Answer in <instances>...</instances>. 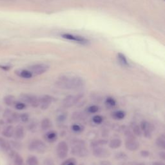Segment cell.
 I'll use <instances>...</instances> for the list:
<instances>
[{"instance_id":"1","label":"cell","mask_w":165,"mask_h":165,"mask_svg":"<svg viewBox=\"0 0 165 165\" xmlns=\"http://www.w3.org/2000/svg\"><path fill=\"white\" fill-rule=\"evenodd\" d=\"M56 85L62 89H78L84 86L85 81L80 77L62 76L56 81Z\"/></svg>"},{"instance_id":"2","label":"cell","mask_w":165,"mask_h":165,"mask_svg":"<svg viewBox=\"0 0 165 165\" xmlns=\"http://www.w3.org/2000/svg\"><path fill=\"white\" fill-rule=\"evenodd\" d=\"M71 154L73 155L77 156L80 158L86 157L88 154V151L86 148L85 142L83 141L77 140L75 145L72 147Z\"/></svg>"},{"instance_id":"3","label":"cell","mask_w":165,"mask_h":165,"mask_svg":"<svg viewBox=\"0 0 165 165\" xmlns=\"http://www.w3.org/2000/svg\"><path fill=\"white\" fill-rule=\"evenodd\" d=\"M28 149L30 151L37 152L38 153L43 154L46 150V146L44 142L40 140H34L30 142L28 145Z\"/></svg>"},{"instance_id":"4","label":"cell","mask_w":165,"mask_h":165,"mask_svg":"<svg viewBox=\"0 0 165 165\" xmlns=\"http://www.w3.org/2000/svg\"><path fill=\"white\" fill-rule=\"evenodd\" d=\"M83 98V94H80L76 95H69L65 98L63 101V105L65 108H70L75 105Z\"/></svg>"},{"instance_id":"5","label":"cell","mask_w":165,"mask_h":165,"mask_svg":"<svg viewBox=\"0 0 165 165\" xmlns=\"http://www.w3.org/2000/svg\"><path fill=\"white\" fill-rule=\"evenodd\" d=\"M20 98L21 102H23L24 103H27L33 107H38V106H40L39 99L34 95L22 94L20 95Z\"/></svg>"},{"instance_id":"6","label":"cell","mask_w":165,"mask_h":165,"mask_svg":"<svg viewBox=\"0 0 165 165\" xmlns=\"http://www.w3.org/2000/svg\"><path fill=\"white\" fill-rule=\"evenodd\" d=\"M49 69V66L46 64H36L30 66L28 70L32 72L33 75L39 76L44 74Z\"/></svg>"},{"instance_id":"7","label":"cell","mask_w":165,"mask_h":165,"mask_svg":"<svg viewBox=\"0 0 165 165\" xmlns=\"http://www.w3.org/2000/svg\"><path fill=\"white\" fill-rule=\"evenodd\" d=\"M62 37L64 39H66V40L73 41L82 45H88L89 43V41L87 40V39H86L84 37L73 35V34H63L62 35Z\"/></svg>"},{"instance_id":"8","label":"cell","mask_w":165,"mask_h":165,"mask_svg":"<svg viewBox=\"0 0 165 165\" xmlns=\"http://www.w3.org/2000/svg\"><path fill=\"white\" fill-rule=\"evenodd\" d=\"M57 155L59 159H64L67 157L68 152V146L67 143L65 141H60L58 145L57 148Z\"/></svg>"},{"instance_id":"9","label":"cell","mask_w":165,"mask_h":165,"mask_svg":"<svg viewBox=\"0 0 165 165\" xmlns=\"http://www.w3.org/2000/svg\"><path fill=\"white\" fill-rule=\"evenodd\" d=\"M39 103L41 108L43 110H46L50 106V105L56 101V99L50 95H44L43 96L38 98Z\"/></svg>"},{"instance_id":"10","label":"cell","mask_w":165,"mask_h":165,"mask_svg":"<svg viewBox=\"0 0 165 165\" xmlns=\"http://www.w3.org/2000/svg\"><path fill=\"white\" fill-rule=\"evenodd\" d=\"M3 116L7 123H13L20 121V114L18 113L12 112L10 109H6L4 112Z\"/></svg>"},{"instance_id":"11","label":"cell","mask_w":165,"mask_h":165,"mask_svg":"<svg viewBox=\"0 0 165 165\" xmlns=\"http://www.w3.org/2000/svg\"><path fill=\"white\" fill-rule=\"evenodd\" d=\"M0 149L2 151L7 152L10 158H13L16 152L12 149V146L7 140L4 138L0 137Z\"/></svg>"},{"instance_id":"12","label":"cell","mask_w":165,"mask_h":165,"mask_svg":"<svg viewBox=\"0 0 165 165\" xmlns=\"http://www.w3.org/2000/svg\"><path fill=\"white\" fill-rule=\"evenodd\" d=\"M140 127L142 132L144 134V136L147 138H150L152 134L154 127L153 125L146 121H142L141 123Z\"/></svg>"},{"instance_id":"13","label":"cell","mask_w":165,"mask_h":165,"mask_svg":"<svg viewBox=\"0 0 165 165\" xmlns=\"http://www.w3.org/2000/svg\"><path fill=\"white\" fill-rule=\"evenodd\" d=\"M125 147L128 150L136 151L140 147V144H139L136 138L134 136L127 137V140L125 141Z\"/></svg>"},{"instance_id":"14","label":"cell","mask_w":165,"mask_h":165,"mask_svg":"<svg viewBox=\"0 0 165 165\" xmlns=\"http://www.w3.org/2000/svg\"><path fill=\"white\" fill-rule=\"evenodd\" d=\"M92 154L96 158H106L110 155V152L105 148L99 146L93 148Z\"/></svg>"},{"instance_id":"15","label":"cell","mask_w":165,"mask_h":165,"mask_svg":"<svg viewBox=\"0 0 165 165\" xmlns=\"http://www.w3.org/2000/svg\"><path fill=\"white\" fill-rule=\"evenodd\" d=\"M45 140L49 142H54L58 139V134L54 130L46 132L44 135Z\"/></svg>"},{"instance_id":"16","label":"cell","mask_w":165,"mask_h":165,"mask_svg":"<svg viewBox=\"0 0 165 165\" xmlns=\"http://www.w3.org/2000/svg\"><path fill=\"white\" fill-rule=\"evenodd\" d=\"M14 138L16 140H22V139L25 136V130L24 128L21 125H18L17 127L14 128Z\"/></svg>"},{"instance_id":"17","label":"cell","mask_w":165,"mask_h":165,"mask_svg":"<svg viewBox=\"0 0 165 165\" xmlns=\"http://www.w3.org/2000/svg\"><path fill=\"white\" fill-rule=\"evenodd\" d=\"M16 74L18 76L24 78V79H30L33 76L32 72L29 70H25V69H21L16 71Z\"/></svg>"},{"instance_id":"18","label":"cell","mask_w":165,"mask_h":165,"mask_svg":"<svg viewBox=\"0 0 165 165\" xmlns=\"http://www.w3.org/2000/svg\"><path fill=\"white\" fill-rule=\"evenodd\" d=\"M14 128L13 127V126L8 125L3 129L2 134L3 136L10 138L14 136Z\"/></svg>"},{"instance_id":"19","label":"cell","mask_w":165,"mask_h":165,"mask_svg":"<svg viewBox=\"0 0 165 165\" xmlns=\"http://www.w3.org/2000/svg\"><path fill=\"white\" fill-rule=\"evenodd\" d=\"M122 145V141L119 138H114L109 142V147L112 149H117Z\"/></svg>"},{"instance_id":"20","label":"cell","mask_w":165,"mask_h":165,"mask_svg":"<svg viewBox=\"0 0 165 165\" xmlns=\"http://www.w3.org/2000/svg\"><path fill=\"white\" fill-rule=\"evenodd\" d=\"M108 141L106 140H104V139H101V140H98L95 141H93L90 143V146L94 148L101 146L103 145H106L108 144Z\"/></svg>"},{"instance_id":"21","label":"cell","mask_w":165,"mask_h":165,"mask_svg":"<svg viewBox=\"0 0 165 165\" xmlns=\"http://www.w3.org/2000/svg\"><path fill=\"white\" fill-rule=\"evenodd\" d=\"M117 58H118V62L119 63L122 65L123 67H128L129 63L128 62V60L126 58V56L122 54V53H118V56H117Z\"/></svg>"},{"instance_id":"22","label":"cell","mask_w":165,"mask_h":165,"mask_svg":"<svg viewBox=\"0 0 165 165\" xmlns=\"http://www.w3.org/2000/svg\"><path fill=\"white\" fill-rule=\"evenodd\" d=\"M4 102H5V103L8 106H13V105L14 106L15 103H16V101L14 95H8L4 98Z\"/></svg>"},{"instance_id":"23","label":"cell","mask_w":165,"mask_h":165,"mask_svg":"<svg viewBox=\"0 0 165 165\" xmlns=\"http://www.w3.org/2000/svg\"><path fill=\"white\" fill-rule=\"evenodd\" d=\"M51 127H52V123H51V121L49 118H45L42 120L41 123V128L43 130L46 131V130L50 128Z\"/></svg>"},{"instance_id":"24","label":"cell","mask_w":165,"mask_h":165,"mask_svg":"<svg viewBox=\"0 0 165 165\" xmlns=\"http://www.w3.org/2000/svg\"><path fill=\"white\" fill-rule=\"evenodd\" d=\"M126 114L123 110H117L112 113V118L117 120H121L125 118Z\"/></svg>"},{"instance_id":"25","label":"cell","mask_w":165,"mask_h":165,"mask_svg":"<svg viewBox=\"0 0 165 165\" xmlns=\"http://www.w3.org/2000/svg\"><path fill=\"white\" fill-rule=\"evenodd\" d=\"M156 145L163 150L165 149V137L164 135H161L158 137L155 141Z\"/></svg>"},{"instance_id":"26","label":"cell","mask_w":165,"mask_h":165,"mask_svg":"<svg viewBox=\"0 0 165 165\" xmlns=\"http://www.w3.org/2000/svg\"><path fill=\"white\" fill-rule=\"evenodd\" d=\"M12 158L14 159V165H24L23 159L20 154L16 153Z\"/></svg>"},{"instance_id":"27","label":"cell","mask_w":165,"mask_h":165,"mask_svg":"<svg viewBox=\"0 0 165 165\" xmlns=\"http://www.w3.org/2000/svg\"><path fill=\"white\" fill-rule=\"evenodd\" d=\"M27 165H39V160L34 155H30L27 159Z\"/></svg>"},{"instance_id":"28","label":"cell","mask_w":165,"mask_h":165,"mask_svg":"<svg viewBox=\"0 0 165 165\" xmlns=\"http://www.w3.org/2000/svg\"><path fill=\"white\" fill-rule=\"evenodd\" d=\"M105 104L108 108H114L116 105V101L113 98L108 97L106 99Z\"/></svg>"},{"instance_id":"29","label":"cell","mask_w":165,"mask_h":165,"mask_svg":"<svg viewBox=\"0 0 165 165\" xmlns=\"http://www.w3.org/2000/svg\"><path fill=\"white\" fill-rule=\"evenodd\" d=\"M72 119L74 120H84L85 119V116L80 112H76L72 115Z\"/></svg>"},{"instance_id":"30","label":"cell","mask_w":165,"mask_h":165,"mask_svg":"<svg viewBox=\"0 0 165 165\" xmlns=\"http://www.w3.org/2000/svg\"><path fill=\"white\" fill-rule=\"evenodd\" d=\"M132 132L134 135H136V136H139V137L141 136L142 133L140 126L138 124L134 125L133 128H132Z\"/></svg>"},{"instance_id":"31","label":"cell","mask_w":165,"mask_h":165,"mask_svg":"<svg viewBox=\"0 0 165 165\" xmlns=\"http://www.w3.org/2000/svg\"><path fill=\"white\" fill-rule=\"evenodd\" d=\"M115 158L117 160H124L128 159V156L125 153L123 152H119L115 155Z\"/></svg>"},{"instance_id":"32","label":"cell","mask_w":165,"mask_h":165,"mask_svg":"<svg viewBox=\"0 0 165 165\" xmlns=\"http://www.w3.org/2000/svg\"><path fill=\"white\" fill-rule=\"evenodd\" d=\"M76 160L74 158H69L67 160H65L63 162L61 165H76Z\"/></svg>"},{"instance_id":"33","label":"cell","mask_w":165,"mask_h":165,"mask_svg":"<svg viewBox=\"0 0 165 165\" xmlns=\"http://www.w3.org/2000/svg\"><path fill=\"white\" fill-rule=\"evenodd\" d=\"M99 108L97 105H91L86 108V110L90 114H94L99 111Z\"/></svg>"},{"instance_id":"34","label":"cell","mask_w":165,"mask_h":165,"mask_svg":"<svg viewBox=\"0 0 165 165\" xmlns=\"http://www.w3.org/2000/svg\"><path fill=\"white\" fill-rule=\"evenodd\" d=\"M93 122L96 124H100L103 122V118L101 116H95L92 118Z\"/></svg>"},{"instance_id":"35","label":"cell","mask_w":165,"mask_h":165,"mask_svg":"<svg viewBox=\"0 0 165 165\" xmlns=\"http://www.w3.org/2000/svg\"><path fill=\"white\" fill-rule=\"evenodd\" d=\"M14 107L16 108V109L18 110H23L26 108V104L24 103L23 102H16L14 105Z\"/></svg>"},{"instance_id":"36","label":"cell","mask_w":165,"mask_h":165,"mask_svg":"<svg viewBox=\"0 0 165 165\" xmlns=\"http://www.w3.org/2000/svg\"><path fill=\"white\" fill-rule=\"evenodd\" d=\"M20 120L23 123H27L29 120V115L27 113H23L20 115Z\"/></svg>"},{"instance_id":"37","label":"cell","mask_w":165,"mask_h":165,"mask_svg":"<svg viewBox=\"0 0 165 165\" xmlns=\"http://www.w3.org/2000/svg\"><path fill=\"white\" fill-rule=\"evenodd\" d=\"M72 131L75 132H80L82 130V126L78 124H74L72 125L71 127Z\"/></svg>"},{"instance_id":"38","label":"cell","mask_w":165,"mask_h":165,"mask_svg":"<svg viewBox=\"0 0 165 165\" xmlns=\"http://www.w3.org/2000/svg\"><path fill=\"white\" fill-rule=\"evenodd\" d=\"M43 165H56L54 160L50 158H46L43 161Z\"/></svg>"},{"instance_id":"39","label":"cell","mask_w":165,"mask_h":165,"mask_svg":"<svg viewBox=\"0 0 165 165\" xmlns=\"http://www.w3.org/2000/svg\"><path fill=\"white\" fill-rule=\"evenodd\" d=\"M67 118V115L66 114H62L59 115L58 117V121H59V122H63V121L66 119Z\"/></svg>"},{"instance_id":"40","label":"cell","mask_w":165,"mask_h":165,"mask_svg":"<svg viewBox=\"0 0 165 165\" xmlns=\"http://www.w3.org/2000/svg\"><path fill=\"white\" fill-rule=\"evenodd\" d=\"M140 154L142 158H148L150 155V152L148 150H142L141 151Z\"/></svg>"},{"instance_id":"41","label":"cell","mask_w":165,"mask_h":165,"mask_svg":"<svg viewBox=\"0 0 165 165\" xmlns=\"http://www.w3.org/2000/svg\"><path fill=\"white\" fill-rule=\"evenodd\" d=\"M159 156L161 159L165 160V153H164V151L160 152L159 153Z\"/></svg>"},{"instance_id":"42","label":"cell","mask_w":165,"mask_h":165,"mask_svg":"<svg viewBox=\"0 0 165 165\" xmlns=\"http://www.w3.org/2000/svg\"><path fill=\"white\" fill-rule=\"evenodd\" d=\"M100 165H112V164L108 160H103L100 163Z\"/></svg>"},{"instance_id":"43","label":"cell","mask_w":165,"mask_h":165,"mask_svg":"<svg viewBox=\"0 0 165 165\" xmlns=\"http://www.w3.org/2000/svg\"><path fill=\"white\" fill-rule=\"evenodd\" d=\"M152 165H164V163L160 161H155L152 163Z\"/></svg>"},{"instance_id":"44","label":"cell","mask_w":165,"mask_h":165,"mask_svg":"<svg viewBox=\"0 0 165 165\" xmlns=\"http://www.w3.org/2000/svg\"><path fill=\"white\" fill-rule=\"evenodd\" d=\"M0 68H2V69H3V70H8L10 67L8 66H0Z\"/></svg>"},{"instance_id":"45","label":"cell","mask_w":165,"mask_h":165,"mask_svg":"<svg viewBox=\"0 0 165 165\" xmlns=\"http://www.w3.org/2000/svg\"><path fill=\"white\" fill-rule=\"evenodd\" d=\"M136 165H145L144 163H140V164H137Z\"/></svg>"},{"instance_id":"46","label":"cell","mask_w":165,"mask_h":165,"mask_svg":"<svg viewBox=\"0 0 165 165\" xmlns=\"http://www.w3.org/2000/svg\"><path fill=\"white\" fill-rule=\"evenodd\" d=\"M79 165H85V164H82H82H80Z\"/></svg>"}]
</instances>
